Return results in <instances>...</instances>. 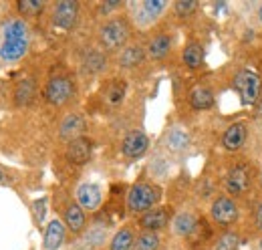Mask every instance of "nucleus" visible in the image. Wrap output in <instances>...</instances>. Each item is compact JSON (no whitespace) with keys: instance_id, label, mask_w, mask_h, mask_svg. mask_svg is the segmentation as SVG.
<instances>
[{"instance_id":"e433bc0d","label":"nucleus","mask_w":262,"mask_h":250,"mask_svg":"<svg viewBox=\"0 0 262 250\" xmlns=\"http://www.w3.org/2000/svg\"><path fill=\"white\" fill-rule=\"evenodd\" d=\"M4 180H6V174H4L2 170H0V182H4Z\"/></svg>"},{"instance_id":"9d476101","label":"nucleus","mask_w":262,"mask_h":250,"mask_svg":"<svg viewBox=\"0 0 262 250\" xmlns=\"http://www.w3.org/2000/svg\"><path fill=\"white\" fill-rule=\"evenodd\" d=\"M149 150V137L141 129H131L121 141V154L127 159H139Z\"/></svg>"},{"instance_id":"a878e982","label":"nucleus","mask_w":262,"mask_h":250,"mask_svg":"<svg viewBox=\"0 0 262 250\" xmlns=\"http://www.w3.org/2000/svg\"><path fill=\"white\" fill-rule=\"evenodd\" d=\"M83 69H85V73H89V75H99V73H103V71L107 69V57H105V53L99 51V49L89 51V53L85 55V59H83Z\"/></svg>"},{"instance_id":"c85d7f7f","label":"nucleus","mask_w":262,"mask_h":250,"mask_svg":"<svg viewBox=\"0 0 262 250\" xmlns=\"http://www.w3.org/2000/svg\"><path fill=\"white\" fill-rule=\"evenodd\" d=\"M162 246V238L156 232H141L135 238L133 250H160Z\"/></svg>"},{"instance_id":"0eeeda50","label":"nucleus","mask_w":262,"mask_h":250,"mask_svg":"<svg viewBox=\"0 0 262 250\" xmlns=\"http://www.w3.org/2000/svg\"><path fill=\"white\" fill-rule=\"evenodd\" d=\"M252 186V170L246 163H238L224 178V187L232 196H244Z\"/></svg>"},{"instance_id":"bb28decb","label":"nucleus","mask_w":262,"mask_h":250,"mask_svg":"<svg viewBox=\"0 0 262 250\" xmlns=\"http://www.w3.org/2000/svg\"><path fill=\"white\" fill-rule=\"evenodd\" d=\"M125 91H127V85H125L121 79H113V81L107 85L103 99H105V103H107L109 107H117V105H121V103H123V99H125Z\"/></svg>"},{"instance_id":"f03ea898","label":"nucleus","mask_w":262,"mask_h":250,"mask_svg":"<svg viewBox=\"0 0 262 250\" xmlns=\"http://www.w3.org/2000/svg\"><path fill=\"white\" fill-rule=\"evenodd\" d=\"M99 47L107 53H115V51H123L129 45L131 38V25L125 16H113L109 20H105L97 32Z\"/></svg>"},{"instance_id":"a211bd4d","label":"nucleus","mask_w":262,"mask_h":250,"mask_svg":"<svg viewBox=\"0 0 262 250\" xmlns=\"http://www.w3.org/2000/svg\"><path fill=\"white\" fill-rule=\"evenodd\" d=\"M246 135H248V123L246 121H236L232 123L224 131L222 135V148L228 150V152H238L244 141H246Z\"/></svg>"},{"instance_id":"7ed1b4c3","label":"nucleus","mask_w":262,"mask_h":250,"mask_svg":"<svg viewBox=\"0 0 262 250\" xmlns=\"http://www.w3.org/2000/svg\"><path fill=\"white\" fill-rule=\"evenodd\" d=\"M162 200V187L151 182H135L127 194V210L131 214H145Z\"/></svg>"},{"instance_id":"1a4fd4ad","label":"nucleus","mask_w":262,"mask_h":250,"mask_svg":"<svg viewBox=\"0 0 262 250\" xmlns=\"http://www.w3.org/2000/svg\"><path fill=\"white\" fill-rule=\"evenodd\" d=\"M73 95H75L73 81L67 79V77H53V79L47 83V87H45V97H47V101H49L51 105H57V107L69 103V101L73 99Z\"/></svg>"},{"instance_id":"cd10ccee","label":"nucleus","mask_w":262,"mask_h":250,"mask_svg":"<svg viewBox=\"0 0 262 250\" xmlns=\"http://www.w3.org/2000/svg\"><path fill=\"white\" fill-rule=\"evenodd\" d=\"M33 97H34L33 79H23V81H18V85H16V89H14V101H16V105L25 107V105H29V103L33 101Z\"/></svg>"},{"instance_id":"473e14b6","label":"nucleus","mask_w":262,"mask_h":250,"mask_svg":"<svg viewBox=\"0 0 262 250\" xmlns=\"http://www.w3.org/2000/svg\"><path fill=\"white\" fill-rule=\"evenodd\" d=\"M33 208H34V220H36L38 224H42V222H45V216H47V200H45V198L36 200L33 204Z\"/></svg>"},{"instance_id":"f704fd0d","label":"nucleus","mask_w":262,"mask_h":250,"mask_svg":"<svg viewBox=\"0 0 262 250\" xmlns=\"http://www.w3.org/2000/svg\"><path fill=\"white\" fill-rule=\"evenodd\" d=\"M254 224H256V230L262 232V200L256 206V216H254Z\"/></svg>"},{"instance_id":"4be33fe9","label":"nucleus","mask_w":262,"mask_h":250,"mask_svg":"<svg viewBox=\"0 0 262 250\" xmlns=\"http://www.w3.org/2000/svg\"><path fill=\"white\" fill-rule=\"evenodd\" d=\"M145 49L139 45V43H131L127 45L123 51H119V55H117V65L121 67V69H135V67H139L141 62L145 61Z\"/></svg>"},{"instance_id":"f8f14e48","label":"nucleus","mask_w":262,"mask_h":250,"mask_svg":"<svg viewBox=\"0 0 262 250\" xmlns=\"http://www.w3.org/2000/svg\"><path fill=\"white\" fill-rule=\"evenodd\" d=\"M75 198H77V204L85 212H95V210H99V206L103 202V190H101L99 184L83 182L81 186L75 190Z\"/></svg>"},{"instance_id":"58836bf2","label":"nucleus","mask_w":262,"mask_h":250,"mask_svg":"<svg viewBox=\"0 0 262 250\" xmlns=\"http://www.w3.org/2000/svg\"><path fill=\"white\" fill-rule=\"evenodd\" d=\"M0 45H2V43H0Z\"/></svg>"},{"instance_id":"2f4dec72","label":"nucleus","mask_w":262,"mask_h":250,"mask_svg":"<svg viewBox=\"0 0 262 250\" xmlns=\"http://www.w3.org/2000/svg\"><path fill=\"white\" fill-rule=\"evenodd\" d=\"M196 8H198L196 0H176V2H173V12H176V16H180V18L194 14Z\"/></svg>"},{"instance_id":"aec40b11","label":"nucleus","mask_w":262,"mask_h":250,"mask_svg":"<svg viewBox=\"0 0 262 250\" xmlns=\"http://www.w3.org/2000/svg\"><path fill=\"white\" fill-rule=\"evenodd\" d=\"M171 47H173V38H171V34L160 32V34H156V36L147 43L145 53H147L149 59H154V61H162V59H165V57L169 55Z\"/></svg>"},{"instance_id":"6ab92c4d","label":"nucleus","mask_w":262,"mask_h":250,"mask_svg":"<svg viewBox=\"0 0 262 250\" xmlns=\"http://www.w3.org/2000/svg\"><path fill=\"white\" fill-rule=\"evenodd\" d=\"M63 222L65 226L73 232V234H83L87 228V216L85 210L77 204V202H69L65 206V214H63Z\"/></svg>"},{"instance_id":"6e6552de","label":"nucleus","mask_w":262,"mask_h":250,"mask_svg":"<svg viewBox=\"0 0 262 250\" xmlns=\"http://www.w3.org/2000/svg\"><path fill=\"white\" fill-rule=\"evenodd\" d=\"M51 18H53V25L57 29L71 31L77 25V18H79V2L77 0H61V2H57L53 6Z\"/></svg>"},{"instance_id":"c756f323","label":"nucleus","mask_w":262,"mask_h":250,"mask_svg":"<svg viewBox=\"0 0 262 250\" xmlns=\"http://www.w3.org/2000/svg\"><path fill=\"white\" fill-rule=\"evenodd\" d=\"M16 8H18L20 16L34 18V16H38L45 10V2L42 0H18L16 2Z\"/></svg>"},{"instance_id":"f257e3e1","label":"nucleus","mask_w":262,"mask_h":250,"mask_svg":"<svg viewBox=\"0 0 262 250\" xmlns=\"http://www.w3.org/2000/svg\"><path fill=\"white\" fill-rule=\"evenodd\" d=\"M31 45V31L23 18H8L2 25V45H0V62L10 65L18 62Z\"/></svg>"},{"instance_id":"ddd939ff","label":"nucleus","mask_w":262,"mask_h":250,"mask_svg":"<svg viewBox=\"0 0 262 250\" xmlns=\"http://www.w3.org/2000/svg\"><path fill=\"white\" fill-rule=\"evenodd\" d=\"M91 154H93V141L89 137H77L69 141L65 152L67 159L75 165H85L91 159Z\"/></svg>"},{"instance_id":"dca6fc26","label":"nucleus","mask_w":262,"mask_h":250,"mask_svg":"<svg viewBox=\"0 0 262 250\" xmlns=\"http://www.w3.org/2000/svg\"><path fill=\"white\" fill-rule=\"evenodd\" d=\"M107 240H109V226L95 222V224L87 226V230L83 232L79 244H81V250H97Z\"/></svg>"},{"instance_id":"f3484780","label":"nucleus","mask_w":262,"mask_h":250,"mask_svg":"<svg viewBox=\"0 0 262 250\" xmlns=\"http://www.w3.org/2000/svg\"><path fill=\"white\" fill-rule=\"evenodd\" d=\"M85 129H87V123L81 113H69L59 125V137L65 141H73L77 137H83Z\"/></svg>"},{"instance_id":"b1692460","label":"nucleus","mask_w":262,"mask_h":250,"mask_svg":"<svg viewBox=\"0 0 262 250\" xmlns=\"http://www.w3.org/2000/svg\"><path fill=\"white\" fill-rule=\"evenodd\" d=\"M188 99H190L192 109H196V111H206V109H210L214 105V93L208 87H204V85H196L190 91Z\"/></svg>"},{"instance_id":"5701e85b","label":"nucleus","mask_w":262,"mask_h":250,"mask_svg":"<svg viewBox=\"0 0 262 250\" xmlns=\"http://www.w3.org/2000/svg\"><path fill=\"white\" fill-rule=\"evenodd\" d=\"M182 61L192 71L202 69L204 67V47L200 43H196V40H190L184 47V51H182Z\"/></svg>"},{"instance_id":"20e7f679","label":"nucleus","mask_w":262,"mask_h":250,"mask_svg":"<svg viewBox=\"0 0 262 250\" xmlns=\"http://www.w3.org/2000/svg\"><path fill=\"white\" fill-rule=\"evenodd\" d=\"M234 91L240 95V103L244 107L256 105L262 91V81L258 77V73H254L250 69L238 71L236 77H234Z\"/></svg>"},{"instance_id":"c9c22d12","label":"nucleus","mask_w":262,"mask_h":250,"mask_svg":"<svg viewBox=\"0 0 262 250\" xmlns=\"http://www.w3.org/2000/svg\"><path fill=\"white\" fill-rule=\"evenodd\" d=\"M258 20H260V25H262V4L258 6Z\"/></svg>"},{"instance_id":"393cba45","label":"nucleus","mask_w":262,"mask_h":250,"mask_svg":"<svg viewBox=\"0 0 262 250\" xmlns=\"http://www.w3.org/2000/svg\"><path fill=\"white\" fill-rule=\"evenodd\" d=\"M135 232L131 226H123L119 228L111 240H109V250H133V244H135Z\"/></svg>"},{"instance_id":"412c9836","label":"nucleus","mask_w":262,"mask_h":250,"mask_svg":"<svg viewBox=\"0 0 262 250\" xmlns=\"http://www.w3.org/2000/svg\"><path fill=\"white\" fill-rule=\"evenodd\" d=\"M198 230V218L194 212H178L173 218H171V232L176 236H182V238H188L192 236Z\"/></svg>"},{"instance_id":"4c0bfd02","label":"nucleus","mask_w":262,"mask_h":250,"mask_svg":"<svg viewBox=\"0 0 262 250\" xmlns=\"http://www.w3.org/2000/svg\"><path fill=\"white\" fill-rule=\"evenodd\" d=\"M258 178H260V184H262V168H260V174H258Z\"/></svg>"},{"instance_id":"72a5a7b5","label":"nucleus","mask_w":262,"mask_h":250,"mask_svg":"<svg viewBox=\"0 0 262 250\" xmlns=\"http://www.w3.org/2000/svg\"><path fill=\"white\" fill-rule=\"evenodd\" d=\"M123 6V2H103L101 6H99V10L103 12V14H109V12H113V10H117V8H121Z\"/></svg>"},{"instance_id":"4468645a","label":"nucleus","mask_w":262,"mask_h":250,"mask_svg":"<svg viewBox=\"0 0 262 250\" xmlns=\"http://www.w3.org/2000/svg\"><path fill=\"white\" fill-rule=\"evenodd\" d=\"M67 226L63 220L53 218L47 228H45V236H42V250H59L65 244Z\"/></svg>"},{"instance_id":"9b49d317","label":"nucleus","mask_w":262,"mask_h":250,"mask_svg":"<svg viewBox=\"0 0 262 250\" xmlns=\"http://www.w3.org/2000/svg\"><path fill=\"white\" fill-rule=\"evenodd\" d=\"M171 222V212H169V208H165V206H156V208H151L149 212H145V214H141L139 220H137V226L141 228V232H160V230H164L165 226Z\"/></svg>"},{"instance_id":"7c9ffc66","label":"nucleus","mask_w":262,"mask_h":250,"mask_svg":"<svg viewBox=\"0 0 262 250\" xmlns=\"http://www.w3.org/2000/svg\"><path fill=\"white\" fill-rule=\"evenodd\" d=\"M240 248V236L234 234V232H226L218 238L214 250H238Z\"/></svg>"},{"instance_id":"2eb2a0df","label":"nucleus","mask_w":262,"mask_h":250,"mask_svg":"<svg viewBox=\"0 0 262 250\" xmlns=\"http://www.w3.org/2000/svg\"><path fill=\"white\" fill-rule=\"evenodd\" d=\"M190 141H192L190 133H188L184 127H180V125L169 127L164 135L165 150L171 152V154H184V152L190 148Z\"/></svg>"},{"instance_id":"423d86ee","label":"nucleus","mask_w":262,"mask_h":250,"mask_svg":"<svg viewBox=\"0 0 262 250\" xmlns=\"http://www.w3.org/2000/svg\"><path fill=\"white\" fill-rule=\"evenodd\" d=\"M210 216L216 226H232L240 218V208L234 198L222 194V196L214 198V202L210 206Z\"/></svg>"},{"instance_id":"39448f33","label":"nucleus","mask_w":262,"mask_h":250,"mask_svg":"<svg viewBox=\"0 0 262 250\" xmlns=\"http://www.w3.org/2000/svg\"><path fill=\"white\" fill-rule=\"evenodd\" d=\"M169 6L167 0H143L133 6L131 18L137 29H149L151 25L158 23V18L164 14V10Z\"/></svg>"}]
</instances>
